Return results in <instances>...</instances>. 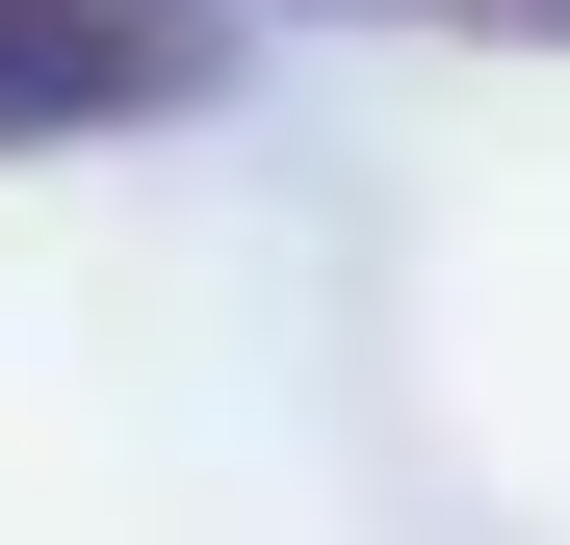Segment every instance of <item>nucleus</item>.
I'll return each instance as SVG.
<instances>
[{"label":"nucleus","mask_w":570,"mask_h":545,"mask_svg":"<svg viewBox=\"0 0 570 545\" xmlns=\"http://www.w3.org/2000/svg\"><path fill=\"white\" fill-rule=\"evenodd\" d=\"M208 78H234L208 0H0V130H156Z\"/></svg>","instance_id":"nucleus-1"},{"label":"nucleus","mask_w":570,"mask_h":545,"mask_svg":"<svg viewBox=\"0 0 570 545\" xmlns=\"http://www.w3.org/2000/svg\"><path fill=\"white\" fill-rule=\"evenodd\" d=\"M363 27H519V52H570V0H363Z\"/></svg>","instance_id":"nucleus-2"}]
</instances>
